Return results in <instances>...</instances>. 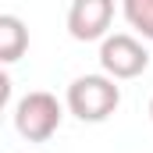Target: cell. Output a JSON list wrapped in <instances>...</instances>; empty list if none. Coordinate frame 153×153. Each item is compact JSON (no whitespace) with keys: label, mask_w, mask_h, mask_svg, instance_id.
<instances>
[{"label":"cell","mask_w":153,"mask_h":153,"mask_svg":"<svg viewBox=\"0 0 153 153\" xmlns=\"http://www.w3.org/2000/svg\"><path fill=\"white\" fill-rule=\"evenodd\" d=\"M68 111L78 121H89V125H100L121 107V85L111 75H78L68 85V96H64Z\"/></svg>","instance_id":"6da1fadb"},{"label":"cell","mask_w":153,"mask_h":153,"mask_svg":"<svg viewBox=\"0 0 153 153\" xmlns=\"http://www.w3.org/2000/svg\"><path fill=\"white\" fill-rule=\"evenodd\" d=\"M64 107L53 93L46 89H36V93H25L18 103H14V128L22 139L29 143H46L57 135L61 121H64Z\"/></svg>","instance_id":"7a4b0ae2"},{"label":"cell","mask_w":153,"mask_h":153,"mask_svg":"<svg viewBox=\"0 0 153 153\" xmlns=\"http://www.w3.org/2000/svg\"><path fill=\"white\" fill-rule=\"evenodd\" d=\"M100 68H103V75L117 78V82L139 78L146 68H150V53H146V46H143L135 36L114 32V36L100 39Z\"/></svg>","instance_id":"3957f363"},{"label":"cell","mask_w":153,"mask_h":153,"mask_svg":"<svg viewBox=\"0 0 153 153\" xmlns=\"http://www.w3.org/2000/svg\"><path fill=\"white\" fill-rule=\"evenodd\" d=\"M111 22H114V0H71L68 7V32L78 43L107 39Z\"/></svg>","instance_id":"277c9868"},{"label":"cell","mask_w":153,"mask_h":153,"mask_svg":"<svg viewBox=\"0 0 153 153\" xmlns=\"http://www.w3.org/2000/svg\"><path fill=\"white\" fill-rule=\"evenodd\" d=\"M29 50V29L18 14H0V61L14 64Z\"/></svg>","instance_id":"5b68a950"},{"label":"cell","mask_w":153,"mask_h":153,"mask_svg":"<svg viewBox=\"0 0 153 153\" xmlns=\"http://www.w3.org/2000/svg\"><path fill=\"white\" fill-rule=\"evenodd\" d=\"M121 14L143 39L153 43V0H121Z\"/></svg>","instance_id":"8992f818"},{"label":"cell","mask_w":153,"mask_h":153,"mask_svg":"<svg viewBox=\"0 0 153 153\" xmlns=\"http://www.w3.org/2000/svg\"><path fill=\"white\" fill-rule=\"evenodd\" d=\"M150 117H153V100H150Z\"/></svg>","instance_id":"52a82bcc"}]
</instances>
